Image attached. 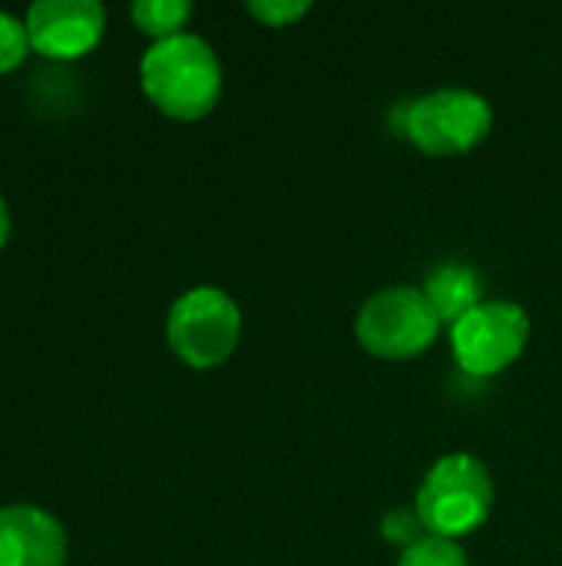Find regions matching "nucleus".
I'll use <instances>...</instances> for the list:
<instances>
[{"instance_id":"1","label":"nucleus","mask_w":562,"mask_h":566,"mask_svg":"<svg viewBox=\"0 0 562 566\" xmlns=\"http://www.w3.org/2000/svg\"><path fill=\"white\" fill-rule=\"evenodd\" d=\"M139 76L149 99L179 119L205 116L222 93L219 53L205 36L189 30L156 40L139 60Z\"/></svg>"},{"instance_id":"2","label":"nucleus","mask_w":562,"mask_h":566,"mask_svg":"<svg viewBox=\"0 0 562 566\" xmlns=\"http://www.w3.org/2000/svg\"><path fill=\"white\" fill-rule=\"evenodd\" d=\"M494 507V478L474 454H444L424 474L417 491V517L427 534L464 537L477 531Z\"/></svg>"},{"instance_id":"3","label":"nucleus","mask_w":562,"mask_h":566,"mask_svg":"<svg viewBox=\"0 0 562 566\" xmlns=\"http://www.w3.org/2000/svg\"><path fill=\"white\" fill-rule=\"evenodd\" d=\"M490 99L467 86H441L411 103H401V133H407L424 153L434 156L474 149L490 133Z\"/></svg>"},{"instance_id":"4","label":"nucleus","mask_w":562,"mask_h":566,"mask_svg":"<svg viewBox=\"0 0 562 566\" xmlns=\"http://www.w3.org/2000/svg\"><path fill=\"white\" fill-rule=\"evenodd\" d=\"M169 345L195 368L225 361L242 335V308L219 285H195L182 292L166 318Z\"/></svg>"},{"instance_id":"5","label":"nucleus","mask_w":562,"mask_h":566,"mask_svg":"<svg viewBox=\"0 0 562 566\" xmlns=\"http://www.w3.org/2000/svg\"><path fill=\"white\" fill-rule=\"evenodd\" d=\"M441 332V315L434 312L424 289L391 285L374 292L358 312V342L384 358H407L424 352Z\"/></svg>"},{"instance_id":"6","label":"nucleus","mask_w":562,"mask_h":566,"mask_svg":"<svg viewBox=\"0 0 562 566\" xmlns=\"http://www.w3.org/2000/svg\"><path fill=\"white\" fill-rule=\"evenodd\" d=\"M530 338V315L523 305L490 298L450 325L454 358L470 375H497L520 358Z\"/></svg>"},{"instance_id":"7","label":"nucleus","mask_w":562,"mask_h":566,"mask_svg":"<svg viewBox=\"0 0 562 566\" xmlns=\"http://www.w3.org/2000/svg\"><path fill=\"white\" fill-rule=\"evenodd\" d=\"M106 10L99 0H33L26 7L30 43L46 56H79L103 33Z\"/></svg>"},{"instance_id":"8","label":"nucleus","mask_w":562,"mask_h":566,"mask_svg":"<svg viewBox=\"0 0 562 566\" xmlns=\"http://www.w3.org/2000/svg\"><path fill=\"white\" fill-rule=\"evenodd\" d=\"M66 531L33 504L0 507V566H63Z\"/></svg>"},{"instance_id":"9","label":"nucleus","mask_w":562,"mask_h":566,"mask_svg":"<svg viewBox=\"0 0 562 566\" xmlns=\"http://www.w3.org/2000/svg\"><path fill=\"white\" fill-rule=\"evenodd\" d=\"M424 295L431 298L434 312L441 315V322H457L464 318L470 308H477L484 298V279L474 265L467 262H441L427 282H424Z\"/></svg>"},{"instance_id":"10","label":"nucleus","mask_w":562,"mask_h":566,"mask_svg":"<svg viewBox=\"0 0 562 566\" xmlns=\"http://www.w3.org/2000/svg\"><path fill=\"white\" fill-rule=\"evenodd\" d=\"M192 3L189 0H136L132 3V20L146 30L162 36L182 33V23L189 20Z\"/></svg>"},{"instance_id":"11","label":"nucleus","mask_w":562,"mask_h":566,"mask_svg":"<svg viewBox=\"0 0 562 566\" xmlns=\"http://www.w3.org/2000/svg\"><path fill=\"white\" fill-rule=\"evenodd\" d=\"M397 566H467V554L454 537L424 534L411 547H404Z\"/></svg>"},{"instance_id":"12","label":"nucleus","mask_w":562,"mask_h":566,"mask_svg":"<svg viewBox=\"0 0 562 566\" xmlns=\"http://www.w3.org/2000/svg\"><path fill=\"white\" fill-rule=\"evenodd\" d=\"M26 43H30V33H26V23L17 20L13 13L0 10V73L17 66L26 53Z\"/></svg>"},{"instance_id":"13","label":"nucleus","mask_w":562,"mask_h":566,"mask_svg":"<svg viewBox=\"0 0 562 566\" xmlns=\"http://www.w3.org/2000/svg\"><path fill=\"white\" fill-rule=\"evenodd\" d=\"M248 10L262 17L268 27H282L288 20H298L305 10H311V0H252Z\"/></svg>"},{"instance_id":"14","label":"nucleus","mask_w":562,"mask_h":566,"mask_svg":"<svg viewBox=\"0 0 562 566\" xmlns=\"http://www.w3.org/2000/svg\"><path fill=\"white\" fill-rule=\"evenodd\" d=\"M381 531H384L388 541H397V544H407V547H411L417 537H424V534H421L424 524H421L417 511H414V514H411V511H391V514L384 517Z\"/></svg>"},{"instance_id":"15","label":"nucleus","mask_w":562,"mask_h":566,"mask_svg":"<svg viewBox=\"0 0 562 566\" xmlns=\"http://www.w3.org/2000/svg\"><path fill=\"white\" fill-rule=\"evenodd\" d=\"M7 232H10V212H7V202H3V196H0V245H3V239H7Z\"/></svg>"}]
</instances>
